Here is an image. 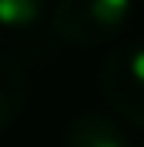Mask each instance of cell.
Listing matches in <instances>:
<instances>
[{
  "label": "cell",
  "mask_w": 144,
  "mask_h": 147,
  "mask_svg": "<svg viewBox=\"0 0 144 147\" xmlns=\"http://www.w3.org/2000/svg\"><path fill=\"white\" fill-rule=\"evenodd\" d=\"M134 0H55L52 31L72 48H100L124 31Z\"/></svg>",
  "instance_id": "1"
},
{
  "label": "cell",
  "mask_w": 144,
  "mask_h": 147,
  "mask_svg": "<svg viewBox=\"0 0 144 147\" xmlns=\"http://www.w3.org/2000/svg\"><path fill=\"white\" fill-rule=\"evenodd\" d=\"M100 92L113 113L144 130V41L120 45L100 65Z\"/></svg>",
  "instance_id": "2"
},
{
  "label": "cell",
  "mask_w": 144,
  "mask_h": 147,
  "mask_svg": "<svg viewBox=\"0 0 144 147\" xmlns=\"http://www.w3.org/2000/svg\"><path fill=\"white\" fill-rule=\"evenodd\" d=\"M62 147H130L120 123L100 110H86L72 116L62 130Z\"/></svg>",
  "instance_id": "3"
},
{
  "label": "cell",
  "mask_w": 144,
  "mask_h": 147,
  "mask_svg": "<svg viewBox=\"0 0 144 147\" xmlns=\"http://www.w3.org/2000/svg\"><path fill=\"white\" fill-rule=\"evenodd\" d=\"M24 103H28V75L14 58L0 55V134L21 116Z\"/></svg>",
  "instance_id": "4"
},
{
  "label": "cell",
  "mask_w": 144,
  "mask_h": 147,
  "mask_svg": "<svg viewBox=\"0 0 144 147\" xmlns=\"http://www.w3.org/2000/svg\"><path fill=\"white\" fill-rule=\"evenodd\" d=\"M48 0H0V28L3 31H28L45 17Z\"/></svg>",
  "instance_id": "5"
}]
</instances>
